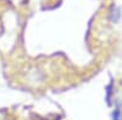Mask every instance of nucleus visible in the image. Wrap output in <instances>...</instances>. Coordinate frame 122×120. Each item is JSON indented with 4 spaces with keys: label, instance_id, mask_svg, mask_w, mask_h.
<instances>
[{
    "label": "nucleus",
    "instance_id": "obj_1",
    "mask_svg": "<svg viewBox=\"0 0 122 120\" xmlns=\"http://www.w3.org/2000/svg\"><path fill=\"white\" fill-rule=\"evenodd\" d=\"M112 119H114V120H121V113H120L118 109H116V111L114 112V114H112Z\"/></svg>",
    "mask_w": 122,
    "mask_h": 120
}]
</instances>
